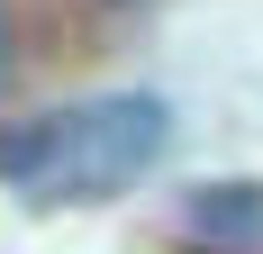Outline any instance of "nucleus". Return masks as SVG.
I'll list each match as a JSON object with an SVG mask.
<instances>
[{
  "label": "nucleus",
  "instance_id": "nucleus-1",
  "mask_svg": "<svg viewBox=\"0 0 263 254\" xmlns=\"http://www.w3.org/2000/svg\"><path fill=\"white\" fill-rule=\"evenodd\" d=\"M163 146H173V109L155 91H100L27 127H0V191H18L27 209L118 200L163 164Z\"/></svg>",
  "mask_w": 263,
  "mask_h": 254
},
{
  "label": "nucleus",
  "instance_id": "nucleus-3",
  "mask_svg": "<svg viewBox=\"0 0 263 254\" xmlns=\"http://www.w3.org/2000/svg\"><path fill=\"white\" fill-rule=\"evenodd\" d=\"M18 82V27H9V0H0V91Z\"/></svg>",
  "mask_w": 263,
  "mask_h": 254
},
{
  "label": "nucleus",
  "instance_id": "nucleus-2",
  "mask_svg": "<svg viewBox=\"0 0 263 254\" xmlns=\"http://www.w3.org/2000/svg\"><path fill=\"white\" fill-rule=\"evenodd\" d=\"M182 254H263V182H209L173 218Z\"/></svg>",
  "mask_w": 263,
  "mask_h": 254
}]
</instances>
